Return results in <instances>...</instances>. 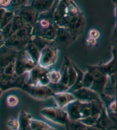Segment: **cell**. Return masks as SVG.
Instances as JSON below:
<instances>
[{
	"label": "cell",
	"instance_id": "cell-8",
	"mask_svg": "<svg viewBox=\"0 0 117 130\" xmlns=\"http://www.w3.org/2000/svg\"><path fill=\"white\" fill-rule=\"evenodd\" d=\"M87 70H89L93 76V82L90 88L98 94L104 92L105 88L108 84V76L104 75L97 66H87Z\"/></svg>",
	"mask_w": 117,
	"mask_h": 130
},
{
	"label": "cell",
	"instance_id": "cell-6",
	"mask_svg": "<svg viewBox=\"0 0 117 130\" xmlns=\"http://www.w3.org/2000/svg\"><path fill=\"white\" fill-rule=\"evenodd\" d=\"M49 68H44L36 65L28 72L27 84L31 85L48 86L50 81L48 78V71Z\"/></svg>",
	"mask_w": 117,
	"mask_h": 130
},
{
	"label": "cell",
	"instance_id": "cell-40",
	"mask_svg": "<svg viewBox=\"0 0 117 130\" xmlns=\"http://www.w3.org/2000/svg\"><path fill=\"white\" fill-rule=\"evenodd\" d=\"M30 1H31V0H28V2H30ZM28 2H27V3H28Z\"/></svg>",
	"mask_w": 117,
	"mask_h": 130
},
{
	"label": "cell",
	"instance_id": "cell-18",
	"mask_svg": "<svg viewBox=\"0 0 117 130\" xmlns=\"http://www.w3.org/2000/svg\"><path fill=\"white\" fill-rule=\"evenodd\" d=\"M24 49L25 50V52L27 53V54L30 56V57H31L32 60L35 61L36 64H38L40 51L38 49V47L31 41V40L27 43V44H26L25 47H24Z\"/></svg>",
	"mask_w": 117,
	"mask_h": 130
},
{
	"label": "cell",
	"instance_id": "cell-4",
	"mask_svg": "<svg viewBox=\"0 0 117 130\" xmlns=\"http://www.w3.org/2000/svg\"><path fill=\"white\" fill-rule=\"evenodd\" d=\"M37 64L27 54L24 48L19 50L15 60V75L17 76L28 73Z\"/></svg>",
	"mask_w": 117,
	"mask_h": 130
},
{
	"label": "cell",
	"instance_id": "cell-34",
	"mask_svg": "<svg viewBox=\"0 0 117 130\" xmlns=\"http://www.w3.org/2000/svg\"><path fill=\"white\" fill-rule=\"evenodd\" d=\"M89 37L92 39H97L100 37V32L97 30V29L95 28H92L89 29V35H88Z\"/></svg>",
	"mask_w": 117,
	"mask_h": 130
},
{
	"label": "cell",
	"instance_id": "cell-27",
	"mask_svg": "<svg viewBox=\"0 0 117 130\" xmlns=\"http://www.w3.org/2000/svg\"><path fill=\"white\" fill-rule=\"evenodd\" d=\"M93 82V76L92 73L89 70H87V72L84 74V78H83V87L90 88Z\"/></svg>",
	"mask_w": 117,
	"mask_h": 130
},
{
	"label": "cell",
	"instance_id": "cell-29",
	"mask_svg": "<svg viewBox=\"0 0 117 130\" xmlns=\"http://www.w3.org/2000/svg\"><path fill=\"white\" fill-rule=\"evenodd\" d=\"M28 2V0H11V6L7 11L15 12L18 8H20L21 6L25 5V3Z\"/></svg>",
	"mask_w": 117,
	"mask_h": 130
},
{
	"label": "cell",
	"instance_id": "cell-3",
	"mask_svg": "<svg viewBox=\"0 0 117 130\" xmlns=\"http://www.w3.org/2000/svg\"><path fill=\"white\" fill-rule=\"evenodd\" d=\"M58 57V47L54 41L40 51L38 65L44 68H50L56 62Z\"/></svg>",
	"mask_w": 117,
	"mask_h": 130
},
{
	"label": "cell",
	"instance_id": "cell-7",
	"mask_svg": "<svg viewBox=\"0 0 117 130\" xmlns=\"http://www.w3.org/2000/svg\"><path fill=\"white\" fill-rule=\"evenodd\" d=\"M21 90L25 92L34 99L36 100H46L52 98L54 92L48 86H41V85H31L27 83L25 84L21 88Z\"/></svg>",
	"mask_w": 117,
	"mask_h": 130
},
{
	"label": "cell",
	"instance_id": "cell-32",
	"mask_svg": "<svg viewBox=\"0 0 117 130\" xmlns=\"http://www.w3.org/2000/svg\"><path fill=\"white\" fill-rule=\"evenodd\" d=\"M105 108H106V110H107V113H116L117 106H116L115 96L107 104V106H105Z\"/></svg>",
	"mask_w": 117,
	"mask_h": 130
},
{
	"label": "cell",
	"instance_id": "cell-22",
	"mask_svg": "<svg viewBox=\"0 0 117 130\" xmlns=\"http://www.w3.org/2000/svg\"><path fill=\"white\" fill-rule=\"evenodd\" d=\"M31 41L38 47V49H39V51H41L43 47H45L46 46L49 45V44L52 42V41H48V40H47V39H44L41 38V37L38 36V35H33L31 39Z\"/></svg>",
	"mask_w": 117,
	"mask_h": 130
},
{
	"label": "cell",
	"instance_id": "cell-24",
	"mask_svg": "<svg viewBox=\"0 0 117 130\" xmlns=\"http://www.w3.org/2000/svg\"><path fill=\"white\" fill-rule=\"evenodd\" d=\"M48 78L50 83H58L61 79V72L56 69L49 68L48 71Z\"/></svg>",
	"mask_w": 117,
	"mask_h": 130
},
{
	"label": "cell",
	"instance_id": "cell-15",
	"mask_svg": "<svg viewBox=\"0 0 117 130\" xmlns=\"http://www.w3.org/2000/svg\"><path fill=\"white\" fill-rule=\"evenodd\" d=\"M52 98H54L55 102L58 107L60 108H65L69 103L72 102L75 100H76L73 93L70 91L56 92L54 93Z\"/></svg>",
	"mask_w": 117,
	"mask_h": 130
},
{
	"label": "cell",
	"instance_id": "cell-39",
	"mask_svg": "<svg viewBox=\"0 0 117 130\" xmlns=\"http://www.w3.org/2000/svg\"><path fill=\"white\" fill-rule=\"evenodd\" d=\"M3 92L2 91V89H1V88H0V96H2V94H3Z\"/></svg>",
	"mask_w": 117,
	"mask_h": 130
},
{
	"label": "cell",
	"instance_id": "cell-1",
	"mask_svg": "<svg viewBox=\"0 0 117 130\" xmlns=\"http://www.w3.org/2000/svg\"><path fill=\"white\" fill-rule=\"evenodd\" d=\"M82 12L73 0H59L52 11V20L57 27L68 28Z\"/></svg>",
	"mask_w": 117,
	"mask_h": 130
},
{
	"label": "cell",
	"instance_id": "cell-25",
	"mask_svg": "<svg viewBox=\"0 0 117 130\" xmlns=\"http://www.w3.org/2000/svg\"><path fill=\"white\" fill-rule=\"evenodd\" d=\"M76 77H77V74L76 71H75V68L71 65V61H70V64L68 66V87L71 88L73 86V84H75V80H76Z\"/></svg>",
	"mask_w": 117,
	"mask_h": 130
},
{
	"label": "cell",
	"instance_id": "cell-30",
	"mask_svg": "<svg viewBox=\"0 0 117 130\" xmlns=\"http://www.w3.org/2000/svg\"><path fill=\"white\" fill-rule=\"evenodd\" d=\"M97 119V116H88L84 119H82V120H80V121L84 125L88 126V127H89V128H91V129H95L94 128V125H95V124H96Z\"/></svg>",
	"mask_w": 117,
	"mask_h": 130
},
{
	"label": "cell",
	"instance_id": "cell-19",
	"mask_svg": "<svg viewBox=\"0 0 117 130\" xmlns=\"http://www.w3.org/2000/svg\"><path fill=\"white\" fill-rule=\"evenodd\" d=\"M71 65H72V66L75 70V71H76L77 77H76V80H75V84H73V86L71 88H70V89H69L70 92L77 90V89L83 87V78H84V72L82 70H80V68H79L78 66L75 64V63L71 62Z\"/></svg>",
	"mask_w": 117,
	"mask_h": 130
},
{
	"label": "cell",
	"instance_id": "cell-11",
	"mask_svg": "<svg viewBox=\"0 0 117 130\" xmlns=\"http://www.w3.org/2000/svg\"><path fill=\"white\" fill-rule=\"evenodd\" d=\"M56 0H31L28 5L31 6L38 14L48 12L53 8Z\"/></svg>",
	"mask_w": 117,
	"mask_h": 130
},
{
	"label": "cell",
	"instance_id": "cell-37",
	"mask_svg": "<svg viewBox=\"0 0 117 130\" xmlns=\"http://www.w3.org/2000/svg\"><path fill=\"white\" fill-rule=\"evenodd\" d=\"M5 41H6V39H5L4 35H3V34L1 29H0V48L4 46Z\"/></svg>",
	"mask_w": 117,
	"mask_h": 130
},
{
	"label": "cell",
	"instance_id": "cell-38",
	"mask_svg": "<svg viewBox=\"0 0 117 130\" xmlns=\"http://www.w3.org/2000/svg\"><path fill=\"white\" fill-rule=\"evenodd\" d=\"M5 12H6V10H5V9L0 8V25H1L2 21H3V15H4Z\"/></svg>",
	"mask_w": 117,
	"mask_h": 130
},
{
	"label": "cell",
	"instance_id": "cell-16",
	"mask_svg": "<svg viewBox=\"0 0 117 130\" xmlns=\"http://www.w3.org/2000/svg\"><path fill=\"white\" fill-rule=\"evenodd\" d=\"M113 125L115 124L113 122L110 120V118L107 116V110H106L105 106L103 107V110L101 111V113L98 115L96 121V124L94 125V128L95 129H108V128H112Z\"/></svg>",
	"mask_w": 117,
	"mask_h": 130
},
{
	"label": "cell",
	"instance_id": "cell-28",
	"mask_svg": "<svg viewBox=\"0 0 117 130\" xmlns=\"http://www.w3.org/2000/svg\"><path fill=\"white\" fill-rule=\"evenodd\" d=\"M19 102H20V100L19 98L15 94H9L7 96L6 98V103L7 105L9 107H15L17 106Z\"/></svg>",
	"mask_w": 117,
	"mask_h": 130
},
{
	"label": "cell",
	"instance_id": "cell-35",
	"mask_svg": "<svg viewBox=\"0 0 117 130\" xmlns=\"http://www.w3.org/2000/svg\"><path fill=\"white\" fill-rule=\"evenodd\" d=\"M11 6V0H0V8L8 10Z\"/></svg>",
	"mask_w": 117,
	"mask_h": 130
},
{
	"label": "cell",
	"instance_id": "cell-14",
	"mask_svg": "<svg viewBox=\"0 0 117 130\" xmlns=\"http://www.w3.org/2000/svg\"><path fill=\"white\" fill-rule=\"evenodd\" d=\"M113 53V57L111 59L110 61H108L107 63L103 65H98L97 66L101 72L104 75H107L108 78L116 75V47L114 46V51H112Z\"/></svg>",
	"mask_w": 117,
	"mask_h": 130
},
{
	"label": "cell",
	"instance_id": "cell-23",
	"mask_svg": "<svg viewBox=\"0 0 117 130\" xmlns=\"http://www.w3.org/2000/svg\"><path fill=\"white\" fill-rule=\"evenodd\" d=\"M67 129H74V130H84V129H91V128L84 125L80 120H70L69 124L66 126Z\"/></svg>",
	"mask_w": 117,
	"mask_h": 130
},
{
	"label": "cell",
	"instance_id": "cell-31",
	"mask_svg": "<svg viewBox=\"0 0 117 130\" xmlns=\"http://www.w3.org/2000/svg\"><path fill=\"white\" fill-rule=\"evenodd\" d=\"M2 72L6 75L8 76H13L15 75V61L11 62L10 64L6 66L2 70Z\"/></svg>",
	"mask_w": 117,
	"mask_h": 130
},
{
	"label": "cell",
	"instance_id": "cell-33",
	"mask_svg": "<svg viewBox=\"0 0 117 130\" xmlns=\"http://www.w3.org/2000/svg\"><path fill=\"white\" fill-rule=\"evenodd\" d=\"M7 126L8 128L13 130H17L19 129V122H18V119L16 118H10L9 120L7 121Z\"/></svg>",
	"mask_w": 117,
	"mask_h": 130
},
{
	"label": "cell",
	"instance_id": "cell-9",
	"mask_svg": "<svg viewBox=\"0 0 117 130\" xmlns=\"http://www.w3.org/2000/svg\"><path fill=\"white\" fill-rule=\"evenodd\" d=\"M75 96L76 100H79L80 102H90L93 101H99L100 94H98L95 91L92 90L91 88H87L82 87L80 88L77 89L71 92Z\"/></svg>",
	"mask_w": 117,
	"mask_h": 130
},
{
	"label": "cell",
	"instance_id": "cell-10",
	"mask_svg": "<svg viewBox=\"0 0 117 130\" xmlns=\"http://www.w3.org/2000/svg\"><path fill=\"white\" fill-rule=\"evenodd\" d=\"M14 13L18 14L19 16H21L22 19L25 21V23L31 24V25H34L35 23L38 16H39V14H38L30 5L21 6L20 8H18L17 11H15Z\"/></svg>",
	"mask_w": 117,
	"mask_h": 130
},
{
	"label": "cell",
	"instance_id": "cell-17",
	"mask_svg": "<svg viewBox=\"0 0 117 130\" xmlns=\"http://www.w3.org/2000/svg\"><path fill=\"white\" fill-rule=\"evenodd\" d=\"M32 116L28 112L25 110H21L19 114L18 122H19V129L28 130L30 129V124Z\"/></svg>",
	"mask_w": 117,
	"mask_h": 130
},
{
	"label": "cell",
	"instance_id": "cell-12",
	"mask_svg": "<svg viewBox=\"0 0 117 130\" xmlns=\"http://www.w3.org/2000/svg\"><path fill=\"white\" fill-rule=\"evenodd\" d=\"M54 42L57 47L58 46L67 47L72 42H74V39L72 38V35H70V33L66 28L58 27Z\"/></svg>",
	"mask_w": 117,
	"mask_h": 130
},
{
	"label": "cell",
	"instance_id": "cell-21",
	"mask_svg": "<svg viewBox=\"0 0 117 130\" xmlns=\"http://www.w3.org/2000/svg\"><path fill=\"white\" fill-rule=\"evenodd\" d=\"M30 129L32 130H53L54 128L51 127V126L45 123L43 121L38 120L35 119H31V124H30Z\"/></svg>",
	"mask_w": 117,
	"mask_h": 130
},
{
	"label": "cell",
	"instance_id": "cell-5",
	"mask_svg": "<svg viewBox=\"0 0 117 130\" xmlns=\"http://www.w3.org/2000/svg\"><path fill=\"white\" fill-rule=\"evenodd\" d=\"M28 73H25L21 75L8 76L4 75L2 70H0V88L3 92L12 88L21 89L22 86L27 83Z\"/></svg>",
	"mask_w": 117,
	"mask_h": 130
},
{
	"label": "cell",
	"instance_id": "cell-26",
	"mask_svg": "<svg viewBox=\"0 0 117 130\" xmlns=\"http://www.w3.org/2000/svg\"><path fill=\"white\" fill-rule=\"evenodd\" d=\"M49 87L52 91L54 92V93H56V92H66V91H69V87L66 84H63L62 83H50L48 85Z\"/></svg>",
	"mask_w": 117,
	"mask_h": 130
},
{
	"label": "cell",
	"instance_id": "cell-36",
	"mask_svg": "<svg viewBox=\"0 0 117 130\" xmlns=\"http://www.w3.org/2000/svg\"><path fill=\"white\" fill-rule=\"evenodd\" d=\"M85 43H86V45L88 46L89 47H92L93 46L96 45L97 43V39H92L90 38V37H87L86 39H85Z\"/></svg>",
	"mask_w": 117,
	"mask_h": 130
},
{
	"label": "cell",
	"instance_id": "cell-13",
	"mask_svg": "<svg viewBox=\"0 0 117 130\" xmlns=\"http://www.w3.org/2000/svg\"><path fill=\"white\" fill-rule=\"evenodd\" d=\"M84 26H85V18H84V14L81 13L80 15V17H78V19L75 22H73V23L67 28V29L70 33V35H72L74 41H75V40L79 38V36L81 35L83 30H84Z\"/></svg>",
	"mask_w": 117,
	"mask_h": 130
},
{
	"label": "cell",
	"instance_id": "cell-20",
	"mask_svg": "<svg viewBox=\"0 0 117 130\" xmlns=\"http://www.w3.org/2000/svg\"><path fill=\"white\" fill-rule=\"evenodd\" d=\"M26 24L27 23H25V21L22 19L21 16H19L18 14L15 13L12 20L11 21V27H12V29H11V35H13L19 29L25 26Z\"/></svg>",
	"mask_w": 117,
	"mask_h": 130
},
{
	"label": "cell",
	"instance_id": "cell-2",
	"mask_svg": "<svg viewBox=\"0 0 117 130\" xmlns=\"http://www.w3.org/2000/svg\"><path fill=\"white\" fill-rule=\"evenodd\" d=\"M40 114L45 119L52 121V123L66 126L70 122L67 112L64 108L60 107H46L40 110Z\"/></svg>",
	"mask_w": 117,
	"mask_h": 130
}]
</instances>
